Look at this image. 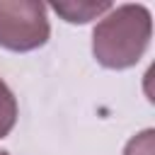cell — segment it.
<instances>
[{"instance_id": "6da1fadb", "label": "cell", "mask_w": 155, "mask_h": 155, "mask_svg": "<svg viewBox=\"0 0 155 155\" xmlns=\"http://www.w3.org/2000/svg\"><path fill=\"white\" fill-rule=\"evenodd\" d=\"M153 36V17L145 5L111 7L92 29V56L109 70L136 65Z\"/></svg>"}, {"instance_id": "7a4b0ae2", "label": "cell", "mask_w": 155, "mask_h": 155, "mask_svg": "<svg viewBox=\"0 0 155 155\" xmlns=\"http://www.w3.org/2000/svg\"><path fill=\"white\" fill-rule=\"evenodd\" d=\"M51 36L46 5L36 0H0V46L15 53L41 48Z\"/></svg>"}, {"instance_id": "3957f363", "label": "cell", "mask_w": 155, "mask_h": 155, "mask_svg": "<svg viewBox=\"0 0 155 155\" xmlns=\"http://www.w3.org/2000/svg\"><path fill=\"white\" fill-rule=\"evenodd\" d=\"M114 5L111 2H90V0H70V2H51V10L61 15L70 24H87L90 19L107 15Z\"/></svg>"}, {"instance_id": "277c9868", "label": "cell", "mask_w": 155, "mask_h": 155, "mask_svg": "<svg viewBox=\"0 0 155 155\" xmlns=\"http://www.w3.org/2000/svg\"><path fill=\"white\" fill-rule=\"evenodd\" d=\"M15 124H17V99L12 90L5 85V80L0 78V138L10 136Z\"/></svg>"}, {"instance_id": "5b68a950", "label": "cell", "mask_w": 155, "mask_h": 155, "mask_svg": "<svg viewBox=\"0 0 155 155\" xmlns=\"http://www.w3.org/2000/svg\"><path fill=\"white\" fill-rule=\"evenodd\" d=\"M124 155H155V131L153 128H145L138 136H133L126 143Z\"/></svg>"}, {"instance_id": "8992f818", "label": "cell", "mask_w": 155, "mask_h": 155, "mask_svg": "<svg viewBox=\"0 0 155 155\" xmlns=\"http://www.w3.org/2000/svg\"><path fill=\"white\" fill-rule=\"evenodd\" d=\"M0 155H10V153H7V150H0Z\"/></svg>"}]
</instances>
